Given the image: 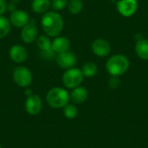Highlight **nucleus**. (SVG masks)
I'll list each match as a JSON object with an SVG mask.
<instances>
[{"label": "nucleus", "mask_w": 148, "mask_h": 148, "mask_svg": "<svg viewBox=\"0 0 148 148\" xmlns=\"http://www.w3.org/2000/svg\"><path fill=\"white\" fill-rule=\"evenodd\" d=\"M0 148H2V147H1V146H0Z\"/></svg>", "instance_id": "obj_27"}, {"label": "nucleus", "mask_w": 148, "mask_h": 148, "mask_svg": "<svg viewBox=\"0 0 148 148\" xmlns=\"http://www.w3.org/2000/svg\"><path fill=\"white\" fill-rule=\"evenodd\" d=\"M9 20L11 25L16 28L22 29L29 22V16L26 11L23 10H16L10 13Z\"/></svg>", "instance_id": "obj_11"}, {"label": "nucleus", "mask_w": 148, "mask_h": 148, "mask_svg": "<svg viewBox=\"0 0 148 148\" xmlns=\"http://www.w3.org/2000/svg\"><path fill=\"white\" fill-rule=\"evenodd\" d=\"M38 28L36 25L35 20H31L22 28L20 37L23 42L30 44L36 42V38L38 37Z\"/></svg>", "instance_id": "obj_6"}, {"label": "nucleus", "mask_w": 148, "mask_h": 148, "mask_svg": "<svg viewBox=\"0 0 148 148\" xmlns=\"http://www.w3.org/2000/svg\"><path fill=\"white\" fill-rule=\"evenodd\" d=\"M7 10H9L10 13L12 12V11H14V10H16V4L14 3H9L8 4H7Z\"/></svg>", "instance_id": "obj_25"}, {"label": "nucleus", "mask_w": 148, "mask_h": 148, "mask_svg": "<svg viewBox=\"0 0 148 148\" xmlns=\"http://www.w3.org/2000/svg\"><path fill=\"white\" fill-rule=\"evenodd\" d=\"M63 114L67 119H75L78 114V109L74 104H67L63 108Z\"/></svg>", "instance_id": "obj_21"}, {"label": "nucleus", "mask_w": 148, "mask_h": 148, "mask_svg": "<svg viewBox=\"0 0 148 148\" xmlns=\"http://www.w3.org/2000/svg\"><path fill=\"white\" fill-rule=\"evenodd\" d=\"M12 78L17 86L21 88H28L31 84L33 77L31 71L28 68L24 66H18L14 69Z\"/></svg>", "instance_id": "obj_5"}, {"label": "nucleus", "mask_w": 148, "mask_h": 148, "mask_svg": "<svg viewBox=\"0 0 148 148\" xmlns=\"http://www.w3.org/2000/svg\"><path fill=\"white\" fill-rule=\"evenodd\" d=\"M36 46L38 47L41 53H46L52 51L51 49V43L52 41L50 40V37L47 35H40L36 40Z\"/></svg>", "instance_id": "obj_17"}, {"label": "nucleus", "mask_w": 148, "mask_h": 148, "mask_svg": "<svg viewBox=\"0 0 148 148\" xmlns=\"http://www.w3.org/2000/svg\"><path fill=\"white\" fill-rule=\"evenodd\" d=\"M120 84H121V81L119 76H112L108 81V85L113 89L117 88L120 86Z\"/></svg>", "instance_id": "obj_23"}, {"label": "nucleus", "mask_w": 148, "mask_h": 148, "mask_svg": "<svg viewBox=\"0 0 148 148\" xmlns=\"http://www.w3.org/2000/svg\"><path fill=\"white\" fill-rule=\"evenodd\" d=\"M81 70L83 74V76L88 77V78H91L96 75V73L98 71V67L95 63L91 62H88L82 66V69Z\"/></svg>", "instance_id": "obj_18"}, {"label": "nucleus", "mask_w": 148, "mask_h": 148, "mask_svg": "<svg viewBox=\"0 0 148 148\" xmlns=\"http://www.w3.org/2000/svg\"><path fill=\"white\" fill-rule=\"evenodd\" d=\"M135 53L142 60H148V39H139L135 44Z\"/></svg>", "instance_id": "obj_16"}, {"label": "nucleus", "mask_w": 148, "mask_h": 148, "mask_svg": "<svg viewBox=\"0 0 148 148\" xmlns=\"http://www.w3.org/2000/svg\"><path fill=\"white\" fill-rule=\"evenodd\" d=\"M70 48V41L66 36H57L52 41L51 49L56 54H60L62 52H66Z\"/></svg>", "instance_id": "obj_13"}, {"label": "nucleus", "mask_w": 148, "mask_h": 148, "mask_svg": "<svg viewBox=\"0 0 148 148\" xmlns=\"http://www.w3.org/2000/svg\"><path fill=\"white\" fill-rule=\"evenodd\" d=\"M67 7L71 14L77 15L83 9V2L82 0H69Z\"/></svg>", "instance_id": "obj_20"}, {"label": "nucleus", "mask_w": 148, "mask_h": 148, "mask_svg": "<svg viewBox=\"0 0 148 148\" xmlns=\"http://www.w3.org/2000/svg\"><path fill=\"white\" fill-rule=\"evenodd\" d=\"M41 25L43 32L49 37H56L60 36L62 32L64 21L62 16L56 11H47L42 14L41 18Z\"/></svg>", "instance_id": "obj_1"}, {"label": "nucleus", "mask_w": 148, "mask_h": 148, "mask_svg": "<svg viewBox=\"0 0 148 148\" xmlns=\"http://www.w3.org/2000/svg\"><path fill=\"white\" fill-rule=\"evenodd\" d=\"M11 29L10 20L4 16H0V39L9 35Z\"/></svg>", "instance_id": "obj_19"}, {"label": "nucleus", "mask_w": 148, "mask_h": 148, "mask_svg": "<svg viewBox=\"0 0 148 148\" xmlns=\"http://www.w3.org/2000/svg\"><path fill=\"white\" fill-rule=\"evenodd\" d=\"M116 7L121 16L129 17L135 14L138 9V2L136 0H120L117 2Z\"/></svg>", "instance_id": "obj_8"}, {"label": "nucleus", "mask_w": 148, "mask_h": 148, "mask_svg": "<svg viewBox=\"0 0 148 148\" xmlns=\"http://www.w3.org/2000/svg\"><path fill=\"white\" fill-rule=\"evenodd\" d=\"M69 0H51V7L53 10L59 11L65 9L68 5Z\"/></svg>", "instance_id": "obj_22"}, {"label": "nucleus", "mask_w": 148, "mask_h": 148, "mask_svg": "<svg viewBox=\"0 0 148 148\" xmlns=\"http://www.w3.org/2000/svg\"><path fill=\"white\" fill-rule=\"evenodd\" d=\"M9 56L12 62L16 63H23L28 58V51L23 46L20 44H15L10 47L9 50Z\"/></svg>", "instance_id": "obj_12"}, {"label": "nucleus", "mask_w": 148, "mask_h": 148, "mask_svg": "<svg viewBox=\"0 0 148 148\" xmlns=\"http://www.w3.org/2000/svg\"><path fill=\"white\" fill-rule=\"evenodd\" d=\"M130 66L128 58L121 54L112 56L106 63V69L111 76H120L125 74Z\"/></svg>", "instance_id": "obj_2"}, {"label": "nucleus", "mask_w": 148, "mask_h": 148, "mask_svg": "<svg viewBox=\"0 0 148 148\" xmlns=\"http://www.w3.org/2000/svg\"><path fill=\"white\" fill-rule=\"evenodd\" d=\"M76 61L77 59L75 55L69 50L56 55V63L61 69H69L74 68Z\"/></svg>", "instance_id": "obj_9"}, {"label": "nucleus", "mask_w": 148, "mask_h": 148, "mask_svg": "<svg viewBox=\"0 0 148 148\" xmlns=\"http://www.w3.org/2000/svg\"><path fill=\"white\" fill-rule=\"evenodd\" d=\"M24 94H25V95H26L27 97H29V96L32 95H33L32 89H31V88H26V89H25V91H24Z\"/></svg>", "instance_id": "obj_26"}, {"label": "nucleus", "mask_w": 148, "mask_h": 148, "mask_svg": "<svg viewBox=\"0 0 148 148\" xmlns=\"http://www.w3.org/2000/svg\"><path fill=\"white\" fill-rule=\"evenodd\" d=\"M25 111L30 115L38 114L42 108V101L38 95H32L27 97L24 104Z\"/></svg>", "instance_id": "obj_7"}, {"label": "nucleus", "mask_w": 148, "mask_h": 148, "mask_svg": "<svg viewBox=\"0 0 148 148\" xmlns=\"http://www.w3.org/2000/svg\"><path fill=\"white\" fill-rule=\"evenodd\" d=\"M88 90L84 87H76L73 88L72 92L69 95V99L75 104H82L88 98Z\"/></svg>", "instance_id": "obj_14"}, {"label": "nucleus", "mask_w": 148, "mask_h": 148, "mask_svg": "<svg viewBox=\"0 0 148 148\" xmlns=\"http://www.w3.org/2000/svg\"><path fill=\"white\" fill-rule=\"evenodd\" d=\"M83 74L77 68L67 69L62 75V83L67 88H75L79 87L83 82Z\"/></svg>", "instance_id": "obj_4"}, {"label": "nucleus", "mask_w": 148, "mask_h": 148, "mask_svg": "<svg viewBox=\"0 0 148 148\" xmlns=\"http://www.w3.org/2000/svg\"><path fill=\"white\" fill-rule=\"evenodd\" d=\"M7 2L6 0H0V16H3L7 10Z\"/></svg>", "instance_id": "obj_24"}, {"label": "nucleus", "mask_w": 148, "mask_h": 148, "mask_svg": "<svg viewBox=\"0 0 148 148\" xmlns=\"http://www.w3.org/2000/svg\"><path fill=\"white\" fill-rule=\"evenodd\" d=\"M51 7V0H33L31 2V10L36 14H44Z\"/></svg>", "instance_id": "obj_15"}, {"label": "nucleus", "mask_w": 148, "mask_h": 148, "mask_svg": "<svg viewBox=\"0 0 148 148\" xmlns=\"http://www.w3.org/2000/svg\"><path fill=\"white\" fill-rule=\"evenodd\" d=\"M69 101V94L65 88L56 87L51 88L46 95L47 104L52 108L60 109L64 108Z\"/></svg>", "instance_id": "obj_3"}, {"label": "nucleus", "mask_w": 148, "mask_h": 148, "mask_svg": "<svg viewBox=\"0 0 148 148\" xmlns=\"http://www.w3.org/2000/svg\"><path fill=\"white\" fill-rule=\"evenodd\" d=\"M91 49L95 56L99 57H105L109 55L111 51V45L107 40L97 38L92 42Z\"/></svg>", "instance_id": "obj_10"}]
</instances>
